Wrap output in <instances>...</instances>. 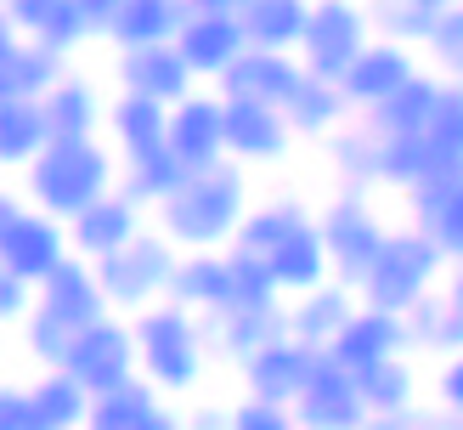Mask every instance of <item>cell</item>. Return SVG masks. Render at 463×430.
I'll list each match as a JSON object with an SVG mask.
<instances>
[{
  "mask_svg": "<svg viewBox=\"0 0 463 430\" xmlns=\"http://www.w3.org/2000/svg\"><path fill=\"white\" fill-rule=\"evenodd\" d=\"M62 74H68V52H57V45H45L34 34H23L17 52L6 57V80H12L17 97H45Z\"/></svg>",
  "mask_w": 463,
  "mask_h": 430,
  "instance_id": "74e56055",
  "label": "cell"
},
{
  "mask_svg": "<svg viewBox=\"0 0 463 430\" xmlns=\"http://www.w3.org/2000/svg\"><path fill=\"white\" fill-rule=\"evenodd\" d=\"M29 397H34L40 430H74V425L90 419V391L62 368V362H57V368H45V374L29 385Z\"/></svg>",
  "mask_w": 463,
  "mask_h": 430,
  "instance_id": "836d02e7",
  "label": "cell"
},
{
  "mask_svg": "<svg viewBox=\"0 0 463 430\" xmlns=\"http://www.w3.org/2000/svg\"><path fill=\"white\" fill-rule=\"evenodd\" d=\"M34 306V283H23L12 266H0V323H23Z\"/></svg>",
  "mask_w": 463,
  "mask_h": 430,
  "instance_id": "bcb514c9",
  "label": "cell"
},
{
  "mask_svg": "<svg viewBox=\"0 0 463 430\" xmlns=\"http://www.w3.org/2000/svg\"><path fill=\"white\" fill-rule=\"evenodd\" d=\"M17 91H12V80H6V62H0V102H12Z\"/></svg>",
  "mask_w": 463,
  "mask_h": 430,
  "instance_id": "11a10c76",
  "label": "cell"
},
{
  "mask_svg": "<svg viewBox=\"0 0 463 430\" xmlns=\"http://www.w3.org/2000/svg\"><path fill=\"white\" fill-rule=\"evenodd\" d=\"M367 34H373V17L362 6H351V0H311L306 34H299V62H306V74L339 80L367 45Z\"/></svg>",
  "mask_w": 463,
  "mask_h": 430,
  "instance_id": "52a82bcc",
  "label": "cell"
},
{
  "mask_svg": "<svg viewBox=\"0 0 463 430\" xmlns=\"http://www.w3.org/2000/svg\"><path fill=\"white\" fill-rule=\"evenodd\" d=\"M74 6L85 12V23H90V34H108V23H113V12H119V0H74Z\"/></svg>",
  "mask_w": 463,
  "mask_h": 430,
  "instance_id": "681fc988",
  "label": "cell"
},
{
  "mask_svg": "<svg viewBox=\"0 0 463 430\" xmlns=\"http://www.w3.org/2000/svg\"><path fill=\"white\" fill-rule=\"evenodd\" d=\"M181 17H187V0H119V12L108 23V45L125 52V45H158V40H175Z\"/></svg>",
  "mask_w": 463,
  "mask_h": 430,
  "instance_id": "4316f807",
  "label": "cell"
},
{
  "mask_svg": "<svg viewBox=\"0 0 463 430\" xmlns=\"http://www.w3.org/2000/svg\"><path fill=\"white\" fill-rule=\"evenodd\" d=\"M419 68H412V57H407V45L402 40H367L362 52H356V62L339 74V91L351 97V108H373V102H384L390 91H396L402 80H412Z\"/></svg>",
  "mask_w": 463,
  "mask_h": 430,
  "instance_id": "7402d4cb",
  "label": "cell"
},
{
  "mask_svg": "<svg viewBox=\"0 0 463 430\" xmlns=\"http://www.w3.org/2000/svg\"><path fill=\"white\" fill-rule=\"evenodd\" d=\"M441 80H430V74H412V80H402L396 91H390L384 102H373L367 108V119H373L384 136H412V130H424L430 125V113H435V102H441Z\"/></svg>",
  "mask_w": 463,
  "mask_h": 430,
  "instance_id": "1f68e13d",
  "label": "cell"
},
{
  "mask_svg": "<svg viewBox=\"0 0 463 430\" xmlns=\"http://www.w3.org/2000/svg\"><path fill=\"white\" fill-rule=\"evenodd\" d=\"M165 142L175 148V158L187 170H203V165H215V158H226V97L193 85L181 102H170Z\"/></svg>",
  "mask_w": 463,
  "mask_h": 430,
  "instance_id": "9c48e42d",
  "label": "cell"
},
{
  "mask_svg": "<svg viewBox=\"0 0 463 430\" xmlns=\"http://www.w3.org/2000/svg\"><path fill=\"white\" fill-rule=\"evenodd\" d=\"M266 266H271V278L283 294H299V289H317L322 278H328V244H322V226L306 215L294 226V233H283L271 249H266Z\"/></svg>",
  "mask_w": 463,
  "mask_h": 430,
  "instance_id": "cb8c5ba5",
  "label": "cell"
},
{
  "mask_svg": "<svg viewBox=\"0 0 463 430\" xmlns=\"http://www.w3.org/2000/svg\"><path fill=\"white\" fill-rule=\"evenodd\" d=\"M113 80L119 91H142V97H158V102H181L187 91L198 85L193 62L181 57L175 40H158V45H125L119 62H113Z\"/></svg>",
  "mask_w": 463,
  "mask_h": 430,
  "instance_id": "8fae6325",
  "label": "cell"
},
{
  "mask_svg": "<svg viewBox=\"0 0 463 430\" xmlns=\"http://www.w3.org/2000/svg\"><path fill=\"white\" fill-rule=\"evenodd\" d=\"M6 12L17 17L23 34L57 45V52H74V45L97 40V34H90V23H85V12L74 6V0H6Z\"/></svg>",
  "mask_w": 463,
  "mask_h": 430,
  "instance_id": "83f0119b",
  "label": "cell"
},
{
  "mask_svg": "<svg viewBox=\"0 0 463 430\" xmlns=\"http://www.w3.org/2000/svg\"><path fill=\"white\" fill-rule=\"evenodd\" d=\"M175 261H181V249L158 233V226H142L130 244L108 249V255L97 261V278L108 289V306L113 311H142V306H153L158 294H170Z\"/></svg>",
  "mask_w": 463,
  "mask_h": 430,
  "instance_id": "5b68a950",
  "label": "cell"
},
{
  "mask_svg": "<svg viewBox=\"0 0 463 430\" xmlns=\"http://www.w3.org/2000/svg\"><path fill=\"white\" fill-rule=\"evenodd\" d=\"M136 329V357H142V374L158 385V391H193L203 379V362H210V329L193 306L158 294L153 306L130 311Z\"/></svg>",
  "mask_w": 463,
  "mask_h": 430,
  "instance_id": "3957f363",
  "label": "cell"
},
{
  "mask_svg": "<svg viewBox=\"0 0 463 430\" xmlns=\"http://www.w3.org/2000/svg\"><path fill=\"white\" fill-rule=\"evenodd\" d=\"M356 311V283H334L322 278L317 289H299L294 306H288V334H299L306 346L328 351V339L345 329V317Z\"/></svg>",
  "mask_w": 463,
  "mask_h": 430,
  "instance_id": "484cf974",
  "label": "cell"
},
{
  "mask_svg": "<svg viewBox=\"0 0 463 430\" xmlns=\"http://www.w3.org/2000/svg\"><path fill=\"white\" fill-rule=\"evenodd\" d=\"M136 233H142V204L113 187V193H102L97 204H85V210L68 221V249L85 255V261H102L108 249L130 244Z\"/></svg>",
  "mask_w": 463,
  "mask_h": 430,
  "instance_id": "ffe728a7",
  "label": "cell"
},
{
  "mask_svg": "<svg viewBox=\"0 0 463 430\" xmlns=\"http://www.w3.org/2000/svg\"><path fill=\"white\" fill-rule=\"evenodd\" d=\"M424 45L435 57H441L447 68H463V0H452V6L435 17V29L424 34Z\"/></svg>",
  "mask_w": 463,
  "mask_h": 430,
  "instance_id": "f6af8a7d",
  "label": "cell"
},
{
  "mask_svg": "<svg viewBox=\"0 0 463 430\" xmlns=\"http://www.w3.org/2000/svg\"><path fill=\"white\" fill-rule=\"evenodd\" d=\"M356 385H362L367 414H379V419L407 414V402H412V368L402 357H384V362H373V368H362Z\"/></svg>",
  "mask_w": 463,
  "mask_h": 430,
  "instance_id": "60d3db41",
  "label": "cell"
},
{
  "mask_svg": "<svg viewBox=\"0 0 463 430\" xmlns=\"http://www.w3.org/2000/svg\"><path fill=\"white\" fill-rule=\"evenodd\" d=\"M294 142V125L277 102H254V97H226V153L238 165H260L277 158Z\"/></svg>",
  "mask_w": 463,
  "mask_h": 430,
  "instance_id": "ac0fdd59",
  "label": "cell"
},
{
  "mask_svg": "<svg viewBox=\"0 0 463 430\" xmlns=\"http://www.w3.org/2000/svg\"><path fill=\"white\" fill-rule=\"evenodd\" d=\"M0 430H40L34 397L23 391V385H0Z\"/></svg>",
  "mask_w": 463,
  "mask_h": 430,
  "instance_id": "7dc6e473",
  "label": "cell"
},
{
  "mask_svg": "<svg viewBox=\"0 0 463 430\" xmlns=\"http://www.w3.org/2000/svg\"><path fill=\"white\" fill-rule=\"evenodd\" d=\"M175 45H181V57L193 62L198 80H221L232 68V57L249 45V34H243L238 12H193L187 6V17H181V29H175Z\"/></svg>",
  "mask_w": 463,
  "mask_h": 430,
  "instance_id": "e0dca14e",
  "label": "cell"
},
{
  "mask_svg": "<svg viewBox=\"0 0 463 430\" xmlns=\"http://www.w3.org/2000/svg\"><path fill=\"white\" fill-rule=\"evenodd\" d=\"M45 142H52V125H45V102L40 97L0 102V170H23Z\"/></svg>",
  "mask_w": 463,
  "mask_h": 430,
  "instance_id": "d6a6232c",
  "label": "cell"
},
{
  "mask_svg": "<svg viewBox=\"0 0 463 430\" xmlns=\"http://www.w3.org/2000/svg\"><path fill=\"white\" fill-rule=\"evenodd\" d=\"M187 6L193 12H243L249 0H187Z\"/></svg>",
  "mask_w": 463,
  "mask_h": 430,
  "instance_id": "f5cc1de1",
  "label": "cell"
},
{
  "mask_svg": "<svg viewBox=\"0 0 463 430\" xmlns=\"http://www.w3.org/2000/svg\"><path fill=\"white\" fill-rule=\"evenodd\" d=\"M367 17H373V29L384 34V40H402V45H412V40H424L430 29H435V17H441L452 0H367Z\"/></svg>",
  "mask_w": 463,
  "mask_h": 430,
  "instance_id": "ab89813d",
  "label": "cell"
},
{
  "mask_svg": "<svg viewBox=\"0 0 463 430\" xmlns=\"http://www.w3.org/2000/svg\"><path fill=\"white\" fill-rule=\"evenodd\" d=\"M0 6H6V0H0Z\"/></svg>",
  "mask_w": 463,
  "mask_h": 430,
  "instance_id": "9f6ffc18",
  "label": "cell"
},
{
  "mask_svg": "<svg viewBox=\"0 0 463 430\" xmlns=\"http://www.w3.org/2000/svg\"><path fill=\"white\" fill-rule=\"evenodd\" d=\"M243 215H249V187L232 153L203 170H187V181L170 198H158V233L175 249H226L238 238Z\"/></svg>",
  "mask_w": 463,
  "mask_h": 430,
  "instance_id": "6da1fadb",
  "label": "cell"
},
{
  "mask_svg": "<svg viewBox=\"0 0 463 430\" xmlns=\"http://www.w3.org/2000/svg\"><path fill=\"white\" fill-rule=\"evenodd\" d=\"M62 255H68V221L23 204L17 221L6 226V238H0V266H12L23 283H40Z\"/></svg>",
  "mask_w": 463,
  "mask_h": 430,
  "instance_id": "4fadbf2b",
  "label": "cell"
},
{
  "mask_svg": "<svg viewBox=\"0 0 463 430\" xmlns=\"http://www.w3.org/2000/svg\"><path fill=\"white\" fill-rule=\"evenodd\" d=\"M102 130L119 158H136L147 148H165V130H170V102L142 97V91H119L113 108L102 113Z\"/></svg>",
  "mask_w": 463,
  "mask_h": 430,
  "instance_id": "603a6c76",
  "label": "cell"
},
{
  "mask_svg": "<svg viewBox=\"0 0 463 430\" xmlns=\"http://www.w3.org/2000/svg\"><path fill=\"white\" fill-rule=\"evenodd\" d=\"M447 301L458 306V317H463V261H458V272H452V283H447Z\"/></svg>",
  "mask_w": 463,
  "mask_h": 430,
  "instance_id": "db71d44e",
  "label": "cell"
},
{
  "mask_svg": "<svg viewBox=\"0 0 463 430\" xmlns=\"http://www.w3.org/2000/svg\"><path fill=\"white\" fill-rule=\"evenodd\" d=\"M407 346V323H402V311H384V306H356L351 317H345V329L328 339V357L339 362V368H373V362L384 357H402Z\"/></svg>",
  "mask_w": 463,
  "mask_h": 430,
  "instance_id": "5bb4252c",
  "label": "cell"
},
{
  "mask_svg": "<svg viewBox=\"0 0 463 430\" xmlns=\"http://www.w3.org/2000/svg\"><path fill=\"white\" fill-rule=\"evenodd\" d=\"M17 210H23V198H17V193H6V187H0V238H6V226L17 221Z\"/></svg>",
  "mask_w": 463,
  "mask_h": 430,
  "instance_id": "816d5d0a",
  "label": "cell"
},
{
  "mask_svg": "<svg viewBox=\"0 0 463 430\" xmlns=\"http://www.w3.org/2000/svg\"><path fill=\"white\" fill-rule=\"evenodd\" d=\"M203 329H210V351H226V357L243 362L249 351H260L266 339L288 334V311L277 301H232V306L203 317Z\"/></svg>",
  "mask_w": 463,
  "mask_h": 430,
  "instance_id": "44dd1931",
  "label": "cell"
},
{
  "mask_svg": "<svg viewBox=\"0 0 463 430\" xmlns=\"http://www.w3.org/2000/svg\"><path fill=\"white\" fill-rule=\"evenodd\" d=\"M379 153H384V130L367 119L356 130H334V142H328V158H334V170L351 181V187H362V181H379Z\"/></svg>",
  "mask_w": 463,
  "mask_h": 430,
  "instance_id": "f35d334b",
  "label": "cell"
},
{
  "mask_svg": "<svg viewBox=\"0 0 463 430\" xmlns=\"http://www.w3.org/2000/svg\"><path fill=\"white\" fill-rule=\"evenodd\" d=\"M34 306H45L52 317H62L68 329H85V323H97V317H108V289L97 278V261H85V255H68L45 272V278L34 283Z\"/></svg>",
  "mask_w": 463,
  "mask_h": 430,
  "instance_id": "30bf717a",
  "label": "cell"
},
{
  "mask_svg": "<svg viewBox=\"0 0 463 430\" xmlns=\"http://www.w3.org/2000/svg\"><path fill=\"white\" fill-rule=\"evenodd\" d=\"M226 425H238V430H288V425H294V407L249 391V397H243L238 407H232V414H226Z\"/></svg>",
  "mask_w": 463,
  "mask_h": 430,
  "instance_id": "ee69618b",
  "label": "cell"
},
{
  "mask_svg": "<svg viewBox=\"0 0 463 430\" xmlns=\"http://www.w3.org/2000/svg\"><path fill=\"white\" fill-rule=\"evenodd\" d=\"M68 329L62 317H52L45 306H29V317H23V346H29V357L40 362V368H52V362H62V351H68Z\"/></svg>",
  "mask_w": 463,
  "mask_h": 430,
  "instance_id": "7bdbcfd3",
  "label": "cell"
},
{
  "mask_svg": "<svg viewBox=\"0 0 463 430\" xmlns=\"http://www.w3.org/2000/svg\"><path fill=\"white\" fill-rule=\"evenodd\" d=\"M430 170H463V85H447L435 102L430 125L419 130Z\"/></svg>",
  "mask_w": 463,
  "mask_h": 430,
  "instance_id": "8d00e7d4",
  "label": "cell"
},
{
  "mask_svg": "<svg viewBox=\"0 0 463 430\" xmlns=\"http://www.w3.org/2000/svg\"><path fill=\"white\" fill-rule=\"evenodd\" d=\"M317 346H306L299 334H277V339H266L260 351H249L243 357V385L254 397H271V402H288L294 407V397H299V385L311 379V368H317Z\"/></svg>",
  "mask_w": 463,
  "mask_h": 430,
  "instance_id": "9a60e30c",
  "label": "cell"
},
{
  "mask_svg": "<svg viewBox=\"0 0 463 430\" xmlns=\"http://www.w3.org/2000/svg\"><path fill=\"white\" fill-rule=\"evenodd\" d=\"M170 301L193 306L198 317L232 306V261H226V249H181L175 278H170Z\"/></svg>",
  "mask_w": 463,
  "mask_h": 430,
  "instance_id": "d4e9b609",
  "label": "cell"
},
{
  "mask_svg": "<svg viewBox=\"0 0 463 430\" xmlns=\"http://www.w3.org/2000/svg\"><path fill=\"white\" fill-rule=\"evenodd\" d=\"M441 402L452 414H463V351H452V362L441 368Z\"/></svg>",
  "mask_w": 463,
  "mask_h": 430,
  "instance_id": "c3c4849f",
  "label": "cell"
},
{
  "mask_svg": "<svg viewBox=\"0 0 463 430\" xmlns=\"http://www.w3.org/2000/svg\"><path fill=\"white\" fill-rule=\"evenodd\" d=\"M294 136H334L351 113V97L339 91V80H322V74H306L294 85V97L283 102Z\"/></svg>",
  "mask_w": 463,
  "mask_h": 430,
  "instance_id": "f1b7e54d",
  "label": "cell"
},
{
  "mask_svg": "<svg viewBox=\"0 0 463 430\" xmlns=\"http://www.w3.org/2000/svg\"><path fill=\"white\" fill-rule=\"evenodd\" d=\"M402 323H407V346H419V351H447V357L463 351V317L447 294H419L402 311Z\"/></svg>",
  "mask_w": 463,
  "mask_h": 430,
  "instance_id": "d590c367",
  "label": "cell"
},
{
  "mask_svg": "<svg viewBox=\"0 0 463 430\" xmlns=\"http://www.w3.org/2000/svg\"><path fill=\"white\" fill-rule=\"evenodd\" d=\"M181 181H187V165L175 158V148L165 142V148H147V153H136V158H119V193L125 198H136L147 210H158V198H170Z\"/></svg>",
  "mask_w": 463,
  "mask_h": 430,
  "instance_id": "4dcf8cb0",
  "label": "cell"
},
{
  "mask_svg": "<svg viewBox=\"0 0 463 430\" xmlns=\"http://www.w3.org/2000/svg\"><path fill=\"white\" fill-rule=\"evenodd\" d=\"M45 125H52V136H97L102 130V97L97 85L80 80V74H62L52 91H45Z\"/></svg>",
  "mask_w": 463,
  "mask_h": 430,
  "instance_id": "f546056e",
  "label": "cell"
},
{
  "mask_svg": "<svg viewBox=\"0 0 463 430\" xmlns=\"http://www.w3.org/2000/svg\"><path fill=\"white\" fill-rule=\"evenodd\" d=\"M299 80H306V62H299V57L271 52V45H243L215 85H221V97H254V102H277V108H283Z\"/></svg>",
  "mask_w": 463,
  "mask_h": 430,
  "instance_id": "2e32d148",
  "label": "cell"
},
{
  "mask_svg": "<svg viewBox=\"0 0 463 430\" xmlns=\"http://www.w3.org/2000/svg\"><path fill=\"white\" fill-rule=\"evenodd\" d=\"M113 187H119V165H113V148L97 136H52L23 165V198L57 221H74L85 204H97Z\"/></svg>",
  "mask_w": 463,
  "mask_h": 430,
  "instance_id": "7a4b0ae2",
  "label": "cell"
},
{
  "mask_svg": "<svg viewBox=\"0 0 463 430\" xmlns=\"http://www.w3.org/2000/svg\"><path fill=\"white\" fill-rule=\"evenodd\" d=\"M299 221H306V210H299L294 198H277V204H260V210H249L232 244H238V249H254V255H266V249L283 238V233H294Z\"/></svg>",
  "mask_w": 463,
  "mask_h": 430,
  "instance_id": "b9f144b4",
  "label": "cell"
},
{
  "mask_svg": "<svg viewBox=\"0 0 463 430\" xmlns=\"http://www.w3.org/2000/svg\"><path fill=\"white\" fill-rule=\"evenodd\" d=\"M294 419H299V425H322V430H334V425H362V419H367V402H362L356 374L339 368V362L322 351L317 368H311V379L299 385V397H294Z\"/></svg>",
  "mask_w": 463,
  "mask_h": 430,
  "instance_id": "7c38bea8",
  "label": "cell"
},
{
  "mask_svg": "<svg viewBox=\"0 0 463 430\" xmlns=\"http://www.w3.org/2000/svg\"><path fill=\"white\" fill-rule=\"evenodd\" d=\"M57 368V362H52ZM62 368L74 374L90 397L108 391V385H119L130 374H142V357H136V329L125 323L119 311L97 317V323H85L68 334V351H62Z\"/></svg>",
  "mask_w": 463,
  "mask_h": 430,
  "instance_id": "8992f818",
  "label": "cell"
},
{
  "mask_svg": "<svg viewBox=\"0 0 463 430\" xmlns=\"http://www.w3.org/2000/svg\"><path fill=\"white\" fill-rule=\"evenodd\" d=\"M317 226H322V244H328L334 278L339 283H362L367 266H373V255H379V244H384V226H379L373 210H367V198L351 187L345 198L328 204V215H322Z\"/></svg>",
  "mask_w": 463,
  "mask_h": 430,
  "instance_id": "ba28073f",
  "label": "cell"
},
{
  "mask_svg": "<svg viewBox=\"0 0 463 430\" xmlns=\"http://www.w3.org/2000/svg\"><path fill=\"white\" fill-rule=\"evenodd\" d=\"M17 40H23V29H17V17L0 6V62H6L12 52H17Z\"/></svg>",
  "mask_w": 463,
  "mask_h": 430,
  "instance_id": "f907efd6",
  "label": "cell"
},
{
  "mask_svg": "<svg viewBox=\"0 0 463 430\" xmlns=\"http://www.w3.org/2000/svg\"><path fill=\"white\" fill-rule=\"evenodd\" d=\"M249 45H271V52H299V34H306L311 0H249L238 12Z\"/></svg>",
  "mask_w": 463,
  "mask_h": 430,
  "instance_id": "e575fe53",
  "label": "cell"
},
{
  "mask_svg": "<svg viewBox=\"0 0 463 430\" xmlns=\"http://www.w3.org/2000/svg\"><path fill=\"white\" fill-rule=\"evenodd\" d=\"M90 430H170L175 414L165 407V391L147 379V374H130L119 385L90 397Z\"/></svg>",
  "mask_w": 463,
  "mask_h": 430,
  "instance_id": "d6986e66",
  "label": "cell"
},
{
  "mask_svg": "<svg viewBox=\"0 0 463 430\" xmlns=\"http://www.w3.org/2000/svg\"><path fill=\"white\" fill-rule=\"evenodd\" d=\"M447 266V249L435 244L424 226H412V233H384L373 266H367V278L356 283L362 306H384V311H407L419 294L435 289Z\"/></svg>",
  "mask_w": 463,
  "mask_h": 430,
  "instance_id": "277c9868",
  "label": "cell"
}]
</instances>
